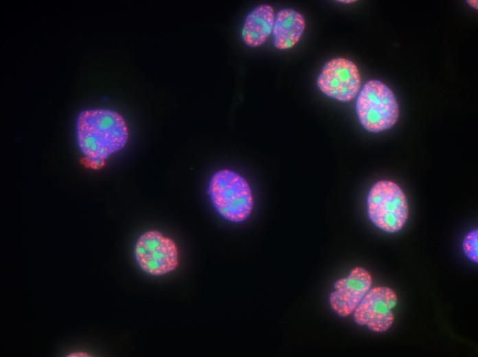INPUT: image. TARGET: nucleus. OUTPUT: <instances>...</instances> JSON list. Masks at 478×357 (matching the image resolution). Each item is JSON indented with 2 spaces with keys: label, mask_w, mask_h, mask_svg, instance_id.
Listing matches in <instances>:
<instances>
[{
  "label": "nucleus",
  "mask_w": 478,
  "mask_h": 357,
  "mask_svg": "<svg viewBox=\"0 0 478 357\" xmlns=\"http://www.w3.org/2000/svg\"><path fill=\"white\" fill-rule=\"evenodd\" d=\"M306 28L304 16L293 8H283L275 13L272 31L273 43L280 50L293 47Z\"/></svg>",
  "instance_id": "10"
},
{
  "label": "nucleus",
  "mask_w": 478,
  "mask_h": 357,
  "mask_svg": "<svg viewBox=\"0 0 478 357\" xmlns=\"http://www.w3.org/2000/svg\"><path fill=\"white\" fill-rule=\"evenodd\" d=\"M133 255L139 268L153 277L170 273L179 264V252L176 242L155 229L146 231L138 237Z\"/></svg>",
  "instance_id": "5"
},
{
  "label": "nucleus",
  "mask_w": 478,
  "mask_h": 357,
  "mask_svg": "<svg viewBox=\"0 0 478 357\" xmlns=\"http://www.w3.org/2000/svg\"><path fill=\"white\" fill-rule=\"evenodd\" d=\"M467 2L471 7H473L475 9H477V6H478L477 2L478 1L477 0L476 1L475 0H470V1H467Z\"/></svg>",
  "instance_id": "12"
},
{
  "label": "nucleus",
  "mask_w": 478,
  "mask_h": 357,
  "mask_svg": "<svg viewBox=\"0 0 478 357\" xmlns=\"http://www.w3.org/2000/svg\"><path fill=\"white\" fill-rule=\"evenodd\" d=\"M372 286L371 274L364 268H354L346 277L335 281L329 297L331 309L341 317L352 314Z\"/></svg>",
  "instance_id": "8"
},
{
  "label": "nucleus",
  "mask_w": 478,
  "mask_h": 357,
  "mask_svg": "<svg viewBox=\"0 0 478 357\" xmlns=\"http://www.w3.org/2000/svg\"><path fill=\"white\" fill-rule=\"evenodd\" d=\"M361 75L356 64L335 58L322 67L317 79L318 89L328 97L342 102L352 101L360 91Z\"/></svg>",
  "instance_id": "6"
},
{
  "label": "nucleus",
  "mask_w": 478,
  "mask_h": 357,
  "mask_svg": "<svg viewBox=\"0 0 478 357\" xmlns=\"http://www.w3.org/2000/svg\"><path fill=\"white\" fill-rule=\"evenodd\" d=\"M397 303L398 296L391 288H371L352 313L354 321L374 332H385L394 323Z\"/></svg>",
  "instance_id": "7"
},
{
  "label": "nucleus",
  "mask_w": 478,
  "mask_h": 357,
  "mask_svg": "<svg viewBox=\"0 0 478 357\" xmlns=\"http://www.w3.org/2000/svg\"><path fill=\"white\" fill-rule=\"evenodd\" d=\"M210 201L217 213L231 222H242L251 215L253 196L247 181L238 172L221 169L213 174L207 188Z\"/></svg>",
  "instance_id": "2"
},
{
  "label": "nucleus",
  "mask_w": 478,
  "mask_h": 357,
  "mask_svg": "<svg viewBox=\"0 0 478 357\" xmlns=\"http://www.w3.org/2000/svg\"><path fill=\"white\" fill-rule=\"evenodd\" d=\"M356 112L361 125L367 131L379 133L396 124L399 106L389 87L380 80H371L357 95Z\"/></svg>",
  "instance_id": "3"
},
{
  "label": "nucleus",
  "mask_w": 478,
  "mask_h": 357,
  "mask_svg": "<svg viewBox=\"0 0 478 357\" xmlns=\"http://www.w3.org/2000/svg\"><path fill=\"white\" fill-rule=\"evenodd\" d=\"M75 135L82 163L93 170L102 168L110 157L125 147L129 137L124 117L107 108L80 111L76 119Z\"/></svg>",
  "instance_id": "1"
},
{
  "label": "nucleus",
  "mask_w": 478,
  "mask_h": 357,
  "mask_svg": "<svg viewBox=\"0 0 478 357\" xmlns=\"http://www.w3.org/2000/svg\"><path fill=\"white\" fill-rule=\"evenodd\" d=\"M367 213L379 229L389 233L400 231L409 216V204L402 189L390 180H381L370 188Z\"/></svg>",
  "instance_id": "4"
},
{
  "label": "nucleus",
  "mask_w": 478,
  "mask_h": 357,
  "mask_svg": "<svg viewBox=\"0 0 478 357\" xmlns=\"http://www.w3.org/2000/svg\"><path fill=\"white\" fill-rule=\"evenodd\" d=\"M275 12L272 5L262 3L246 16L241 28V38L250 47L262 45L272 34Z\"/></svg>",
  "instance_id": "9"
},
{
  "label": "nucleus",
  "mask_w": 478,
  "mask_h": 357,
  "mask_svg": "<svg viewBox=\"0 0 478 357\" xmlns=\"http://www.w3.org/2000/svg\"><path fill=\"white\" fill-rule=\"evenodd\" d=\"M462 250L465 256L472 262H478V230L468 232L462 242Z\"/></svg>",
  "instance_id": "11"
},
{
  "label": "nucleus",
  "mask_w": 478,
  "mask_h": 357,
  "mask_svg": "<svg viewBox=\"0 0 478 357\" xmlns=\"http://www.w3.org/2000/svg\"><path fill=\"white\" fill-rule=\"evenodd\" d=\"M340 2H346V3H350V2H354V1H339Z\"/></svg>",
  "instance_id": "13"
}]
</instances>
